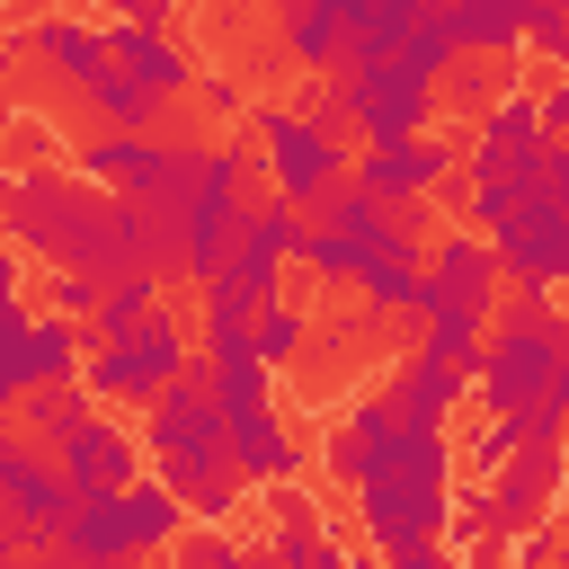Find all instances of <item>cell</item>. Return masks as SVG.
Instances as JSON below:
<instances>
[{"instance_id": "obj_1", "label": "cell", "mask_w": 569, "mask_h": 569, "mask_svg": "<svg viewBox=\"0 0 569 569\" xmlns=\"http://www.w3.org/2000/svg\"><path fill=\"white\" fill-rule=\"evenodd\" d=\"M0 240L18 258H44V267L116 276V267H133V204L116 187H89L80 169H53V160L0 169Z\"/></svg>"}, {"instance_id": "obj_2", "label": "cell", "mask_w": 569, "mask_h": 569, "mask_svg": "<svg viewBox=\"0 0 569 569\" xmlns=\"http://www.w3.org/2000/svg\"><path fill=\"white\" fill-rule=\"evenodd\" d=\"M347 489H356V516H365L382 560H400V569H436L445 560V516H453V445H445V427H391Z\"/></svg>"}, {"instance_id": "obj_3", "label": "cell", "mask_w": 569, "mask_h": 569, "mask_svg": "<svg viewBox=\"0 0 569 569\" xmlns=\"http://www.w3.org/2000/svg\"><path fill=\"white\" fill-rule=\"evenodd\" d=\"M142 453L169 480V498L187 507V525H222L249 498L231 453H222V400H213V365L204 356H187L178 373H160L142 391Z\"/></svg>"}, {"instance_id": "obj_4", "label": "cell", "mask_w": 569, "mask_h": 569, "mask_svg": "<svg viewBox=\"0 0 569 569\" xmlns=\"http://www.w3.org/2000/svg\"><path fill=\"white\" fill-rule=\"evenodd\" d=\"M560 365H569V320L551 311V293H507V302H489V320H480V356H471V382H480L489 409L533 400Z\"/></svg>"}, {"instance_id": "obj_5", "label": "cell", "mask_w": 569, "mask_h": 569, "mask_svg": "<svg viewBox=\"0 0 569 569\" xmlns=\"http://www.w3.org/2000/svg\"><path fill=\"white\" fill-rule=\"evenodd\" d=\"M178 525H187V507L169 498V480L160 471H142V480H124V489H89V498H71V516H62V560H89V569H107V560H142V551H169L178 542Z\"/></svg>"}, {"instance_id": "obj_6", "label": "cell", "mask_w": 569, "mask_h": 569, "mask_svg": "<svg viewBox=\"0 0 569 569\" xmlns=\"http://www.w3.org/2000/svg\"><path fill=\"white\" fill-rule=\"evenodd\" d=\"M258 169L276 178V196L293 213H311L347 169H356V133H329L302 107H258Z\"/></svg>"}, {"instance_id": "obj_7", "label": "cell", "mask_w": 569, "mask_h": 569, "mask_svg": "<svg viewBox=\"0 0 569 569\" xmlns=\"http://www.w3.org/2000/svg\"><path fill=\"white\" fill-rule=\"evenodd\" d=\"M551 489H560V436H525L507 462H489V489L471 498V560H498L507 533L542 525Z\"/></svg>"}, {"instance_id": "obj_8", "label": "cell", "mask_w": 569, "mask_h": 569, "mask_svg": "<svg viewBox=\"0 0 569 569\" xmlns=\"http://www.w3.org/2000/svg\"><path fill=\"white\" fill-rule=\"evenodd\" d=\"M71 516V480L53 471V453L18 427H0V533L9 551H53Z\"/></svg>"}, {"instance_id": "obj_9", "label": "cell", "mask_w": 569, "mask_h": 569, "mask_svg": "<svg viewBox=\"0 0 569 569\" xmlns=\"http://www.w3.org/2000/svg\"><path fill=\"white\" fill-rule=\"evenodd\" d=\"M187 365V320L169 311V302H151L124 338H98L89 356H80V391L89 400H142L160 373H178Z\"/></svg>"}, {"instance_id": "obj_10", "label": "cell", "mask_w": 569, "mask_h": 569, "mask_svg": "<svg viewBox=\"0 0 569 569\" xmlns=\"http://www.w3.org/2000/svg\"><path fill=\"white\" fill-rule=\"evenodd\" d=\"M489 258H498V284L507 293H551L569 276V196H533L489 231Z\"/></svg>"}, {"instance_id": "obj_11", "label": "cell", "mask_w": 569, "mask_h": 569, "mask_svg": "<svg viewBox=\"0 0 569 569\" xmlns=\"http://www.w3.org/2000/svg\"><path fill=\"white\" fill-rule=\"evenodd\" d=\"M44 453H53V471L71 480V498H89V489H124V480H142V445H133V427H116L98 400L71 418V427H53L44 436Z\"/></svg>"}, {"instance_id": "obj_12", "label": "cell", "mask_w": 569, "mask_h": 569, "mask_svg": "<svg viewBox=\"0 0 569 569\" xmlns=\"http://www.w3.org/2000/svg\"><path fill=\"white\" fill-rule=\"evenodd\" d=\"M453 169H462V151H453V142H436V133L418 124V133H391V142H365L347 178H356L365 196H382V204H427V196H436V187H445Z\"/></svg>"}, {"instance_id": "obj_13", "label": "cell", "mask_w": 569, "mask_h": 569, "mask_svg": "<svg viewBox=\"0 0 569 569\" xmlns=\"http://www.w3.org/2000/svg\"><path fill=\"white\" fill-rule=\"evenodd\" d=\"M489 302H498L489 231H445L436 258L418 267V311H471V320H489Z\"/></svg>"}, {"instance_id": "obj_14", "label": "cell", "mask_w": 569, "mask_h": 569, "mask_svg": "<svg viewBox=\"0 0 569 569\" xmlns=\"http://www.w3.org/2000/svg\"><path fill=\"white\" fill-rule=\"evenodd\" d=\"M533 142H542V116H533V98L507 80V89L480 107V124H471V142H462V169H471V178H525Z\"/></svg>"}, {"instance_id": "obj_15", "label": "cell", "mask_w": 569, "mask_h": 569, "mask_svg": "<svg viewBox=\"0 0 569 569\" xmlns=\"http://www.w3.org/2000/svg\"><path fill=\"white\" fill-rule=\"evenodd\" d=\"M222 453H231L240 489H267V480H302V445H293V427L276 418V400L222 409Z\"/></svg>"}, {"instance_id": "obj_16", "label": "cell", "mask_w": 569, "mask_h": 569, "mask_svg": "<svg viewBox=\"0 0 569 569\" xmlns=\"http://www.w3.org/2000/svg\"><path fill=\"white\" fill-rule=\"evenodd\" d=\"M462 391H471V373H462V365H445V356L409 347V356L391 365V382H382V409H391L400 427H453Z\"/></svg>"}, {"instance_id": "obj_17", "label": "cell", "mask_w": 569, "mask_h": 569, "mask_svg": "<svg viewBox=\"0 0 569 569\" xmlns=\"http://www.w3.org/2000/svg\"><path fill=\"white\" fill-rule=\"evenodd\" d=\"M107 62L133 71L151 98H187V80H196V62L169 44V27H142V18H107Z\"/></svg>"}, {"instance_id": "obj_18", "label": "cell", "mask_w": 569, "mask_h": 569, "mask_svg": "<svg viewBox=\"0 0 569 569\" xmlns=\"http://www.w3.org/2000/svg\"><path fill=\"white\" fill-rule=\"evenodd\" d=\"M18 44H27V62H44L53 80H80V71L107 62V27H89L80 9H44V18H27Z\"/></svg>"}, {"instance_id": "obj_19", "label": "cell", "mask_w": 569, "mask_h": 569, "mask_svg": "<svg viewBox=\"0 0 569 569\" xmlns=\"http://www.w3.org/2000/svg\"><path fill=\"white\" fill-rule=\"evenodd\" d=\"M284 293V258H267V249H231L213 276H204V320H249V311H267Z\"/></svg>"}, {"instance_id": "obj_20", "label": "cell", "mask_w": 569, "mask_h": 569, "mask_svg": "<svg viewBox=\"0 0 569 569\" xmlns=\"http://www.w3.org/2000/svg\"><path fill=\"white\" fill-rule=\"evenodd\" d=\"M391 427H400V418L382 409V391H356V400H347V409H338V418L320 427V462H329L338 480H356V471L373 462V445H382Z\"/></svg>"}, {"instance_id": "obj_21", "label": "cell", "mask_w": 569, "mask_h": 569, "mask_svg": "<svg viewBox=\"0 0 569 569\" xmlns=\"http://www.w3.org/2000/svg\"><path fill=\"white\" fill-rule=\"evenodd\" d=\"M71 89H80V107H89L98 124H116V133H151V124H160V107H169V98H151V89H142L133 71H116V62L80 71Z\"/></svg>"}, {"instance_id": "obj_22", "label": "cell", "mask_w": 569, "mask_h": 569, "mask_svg": "<svg viewBox=\"0 0 569 569\" xmlns=\"http://www.w3.org/2000/svg\"><path fill=\"white\" fill-rule=\"evenodd\" d=\"M267 498H276V525H267V551H276V560H293V569H329V560H338V542L320 533V516H311V498H302L293 480H267Z\"/></svg>"}, {"instance_id": "obj_23", "label": "cell", "mask_w": 569, "mask_h": 569, "mask_svg": "<svg viewBox=\"0 0 569 569\" xmlns=\"http://www.w3.org/2000/svg\"><path fill=\"white\" fill-rule=\"evenodd\" d=\"M462 53H516L525 44V0H436Z\"/></svg>"}, {"instance_id": "obj_24", "label": "cell", "mask_w": 569, "mask_h": 569, "mask_svg": "<svg viewBox=\"0 0 569 569\" xmlns=\"http://www.w3.org/2000/svg\"><path fill=\"white\" fill-rule=\"evenodd\" d=\"M507 62H516V53H462V44H453V62L436 71V107H489V98L516 80Z\"/></svg>"}, {"instance_id": "obj_25", "label": "cell", "mask_w": 569, "mask_h": 569, "mask_svg": "<svg viewBox=\"0 0 569 569\" xmlns=\"http://www.w3.org/2000/svg\"><path fill=\"white\" fill-rule=\"evenodd\" d=\"M160 302V284L142 276V267H116V276H98V302H89V338H124L142 311Z\"/></svg>"}, {"instance_id": "obj_26", "label": "cell", "mask_w": 569, "mask_h": 569, "mask_svg": "<svg viewBox=\"0 0 569 569\" xmlns=\"http://www.w3.org/2000/svg\"><path fill=\"white\" fill-rule=\"evenodd\" d=\"M80 373V320L27 311V382H71Z\"/></svg>"}, {"instance_id": "obj_27", "label": "cell", "mask_w": 569, "mask_h": 569, "mask_svg": "<svg viewBox=\"0 0 569 569\" xmlns=\"http://www.w3.org/2000/svg\"><path fill=\"white\" fill-rule=\"evenodd\" d=\"M276 27H284V53H293L302 71H329L338 44H347V27L329 18V0H293V9H276Z\"/></svg>"}, {"instance_id": "obj_28", "label": "cell", "mask_w": 569, "mask_h": 569, "mask_svg": "<svg viewBox=\"0 0 569 569\" xmlns=\"http://www.w3.org/2000/svg\"><path fill=\"white\" fill-rule=\"evenodd\" d=\"M249 347H258V356L284 373V365H302V356H311V320H302V311L276 293L267 311H249Z\"/></svg>"}, {"instance_id": "obj_29", "label": "cell", "mask_w": 569, "mask_h": 569, "mask_svg": "<svg viewBox=\"0 0 569 569\" xmlns=\"http://www.w3.org/2000/svg\"><path fill=\"white\" fill-rule=\"evenodd\" d=\"M418 347L471 373V356H480V320H471V311H418Z\"/></svg>"}, {"instance_id": "obj_30", "label": "cell", "mask_w": 569, "mask_h": 569, "mask_svg": "<svg viewBox=\"0 0 569 569\" xmlns=\"http://www.w3.org/2000/svg\"><path fill=\"white\" fill-rule=\"evenodd\" d=\"M18 391H27V311L0 302V418H9Z\"/></svg>"}, {"instance_id": "obj_31", "label": "cell", "mask_w": 569, "mask_h": 569, "mask_svg": "<svg viewBox=\"0 0 569 569\" xmlns=\"http://www.w3.org/2000/svg\"><path fill=\"white\" fill-rule=\"evenodd\" d=\"M169 551H187L196 569H231V560H249V542H240V533H222V525H196V533L178 525V542H169Z\"/></svg>"}, {"instance_id": "obj_32", "label": "cell", "mask_w": 569, "mask_h": 569, "mask_svg": "<svg viewBox=\"0 0 569 569\" xmlns=\"http://www.w3.org/2000/svg\"><path fill=\"white\" fill-rule=\"evenodd\" d=\"M525 44H533L542 62L569 53V18H560V0H525Z\"/></svg>"}, {"instance_id": "obj_33", "label": "cell", "mask_w": 569, "mask_h": 569, "mask_svg": "<svg viewBox=\"0 0 569 569\" xmlns=\"http://www.w3.org/2000/svg\"><path fill=\"white\" fill-rule=\"evenodd\" d=\"M44 293H53V311H62V320H89V302H98V276H80V267H53V284H44Z\"/></svg>"}, {"instance_id": "obj_34", "label": "cell", "mask_w": 569, "mask_h": 569, "mask_svg": "<svg viewBox=\"0 0 569 569\" xmlns=\"http://www.w3.org/2000/svg\"><path fill=\"white\" fill-rule=\"evenodd\" d=\"M187 89H196L213 116H240V107H249V98H240V80H222V71H204V80H187Z\"/></svg>"}, {"instance_id": "obj_35", "label": "cell", "mask_w": 569, "mask_h": 569, "mask_svg": "<svg viewBox=\"0 0 569 569\" xmlns=\"http://www.w3.org/2000/svg\"><path fill=\"white\" fill-rule=\"evenodd\" d=\"M365 9H373V0H329V18H338V27H356Z\"/></svg>"}, {"instance_id": "obj_36", "label": "cell", "mask_w": 569, "mask_h": 569, "mask_svg": "<svg viewBox=\"0 0 569 569\" xmlns=\"http://www.w3.org/2000/svg\"><path fill=\"white\" fill-rule=\"evenodd\" d=\"M9 124H18V98H9V80H0V133H9Z\"/></svg>"}, {"instance_id": "obj_37", "label": "cell", "mask_w": 569, "mask_h": 569, "mask_svg": "<svg viewBox=\"0 0 569 569\" xmlns=\"http://www.w3.org/2000/svg\"><path fill=\"white\" fill-rule=\"evenodd\" d=\"M0 560H9V533H0Z\"/></svg>"}]
</instances>
